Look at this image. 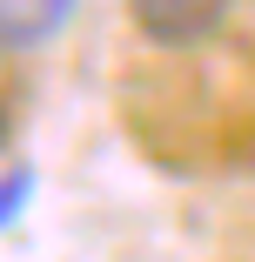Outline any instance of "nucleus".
Here are the masks:
<instances>
[{
  "label": "nucleus",
  "instance_id": "3",
  "mask_svg": "<svg viewBox=\"0 0 255 262\" xmlns=\"http://www.w3.org/2000/svg\"><path fill=\"white\" fill-rule=\"evenodd\" d=\"M27 188H34V175H7V182H0V229L20 215V195H27Z\"/></svg>",
  "mask_w": 255,
  "mask_h": 262
},
{
  "label": "nucleus",
  "instance_id": "2",
  "mask_svg": "<svg viewBox=\"0 0 255 262\" xmlns=\"http://www.w3.org/2000/svg\"><path fill=\"white\" fill-rule=\"evenodd\" d=\"M81 0H0V47L7 54H34V47L61 40Z\"/></svg>",
  "mask_w": 255,
  "mask_h": 262
},
{
  "label": "nucleus",
  "instance_id": "1",
  "mask_svg": "<svg viewBox=\"0 0 255 262\" xmlns=\"http://www.w3.org/2000/svg\"><path fill=\"white\" fill-rule=\"evenodd\" d=\"M235 0H128V20L155 47H201L215 40Z\"/></svg>",
  "mask_w": 255,
  "mask_h": 262
}]
</instances>
